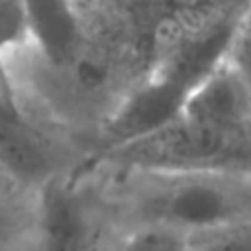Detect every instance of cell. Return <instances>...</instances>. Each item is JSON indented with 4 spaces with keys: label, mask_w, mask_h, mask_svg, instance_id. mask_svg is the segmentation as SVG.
<instances>
[{
    "label": "cell",
    "mask_w": 251,
    "mask_h": 251,
    "mask_svg": "<svg viewBox=\"0 0 251 251\" xmlns=\"http://www.w3.org/2000/svg\"><path fill=\"white\" fill-rule=\"evenodd\" d=\"M0 251H22V247H14V245H4V243H0Z\"/></svg>",
    "instance_id": "obj_14"
},
{
    "label": "cell",
    "mask_w": 251,
    "mask_h": 251,
    "mask_svg": "<svg viewBox=\"0 0 251 251\" xmlns=\"http://www.w3.org/2000/svg\"><path fill=\"white\" fill-rule=\"evenodd\" d=\"M180 116L216 131L251 139V86L224 57L186 94Z\"/></svg>",
    "instance_id": "obj_6"
},
{
    "label": "cell",
    "mask_w": 251,
    "mask_h": 251,
    "mask_svg": "<svg viewBox=\"0 0 251 251\" xmlns=\"http://www.w3.org/2000/svg\"><path fill=\"white\" fill-rule=\"evenodd\" d=\"M29 25V55L41 65L69 61L88 35L86 6L78 0H24Z\"/></svg>",
    "instance_id": "obj_7"
},
{
    "label": "cell",
    "mask_w": 251,
    "mask_h": 251,
    "mask_svg": "<svg viewBox=\"0 0 251 251\" xmlns=\"http://www.w3.org/2000/svg\"><path fill=\"white\" fill-rule=\"evenodd\" d=\"M29 47V25L24 0H0V53L10 57Z\"/></svg>",
    "instance_id": "obj_11"
},
{
    "label": "cell",
    "mask_w": 251,
    "mask_h": 251,
    "mask_svg": "<svg viewBox=\"0 0 251 251\" xmlns=\"http://www.w3.org/2000/svg\"><path fill=\"white\" fill-rule=\"evenodd\" d=\"M186 94L178 84L149 71L98 126L90 139V157L126 145L169 124L180 116Z\"/></svg>",
    "instance_id": "obj_5"
},
{
    "label": "cell",
    "mask_w": 251,
    "mask_h": 251,
    "mask_svg": "<svg viewBox=\"0 0 251 251\" xmlns=\"http://www.w3.org/2000/svg\"><path fill=\"white\" fill-rule=\"evenodd\" d=\"M116 251H188V233L163 226L124 229Z\"/></svg>",
    "instance_id": "obj_10"
},
{
    "label": "cell",
    "mask_w": 251,
    "mask_h": 251,
    "mask_svg": "<svg viewBox=\"0 0 251 251\" xmlns=\"http://www.w3.org/2000/svg\"><path fill=\"white\" fill-rule=\"evenodd\" d=\"M90 157L86 141L27 106L24 114L0 112V167L33 190L82 167Z\"/></svg>",
    "instance_id": "obj_4"
},
{
    "label": "cell",
    "mask_w": 251,
    "mask_h": 251,
    "mask_svg": "<svg viewBox=\"0 0 251 251\" xmlns=\"http://www.w3.org/2000/svg\"><path fill=\"white\" fill-rule=\"evenodd\" d=\"M27 110V104L24 100L22 86L18 82L16 71L10 67L8 57L0 53V112L18 116Z\"/></svg>",
    "instance_id": "obj_13"
},
{
    "label": "cell",
    "mask_w": 251,
    "mask_h": 251,
    "mask_svg": "<svg viewBox=\"0 0 251 251\" xmlns=\"http://www.w3.org/2000/svg\"><path fill=\"white\" fill-rule=\"evenodd\" d=\"M39 192L0 167V243L24 247L37 218Z\"/></svg>",
    "instance_id": "obj_8"
},
{
    "label": "cell",
    "mask_w": 251,
    "mask_h": 251,
    "mask_svg": "<svg viewBox=\"0 0 251 251\" xmlns=\"http://www.w3.org/2000/svg\"><path fill=\"white\" fill-rule=\"evenodd\" d=\"M124 235L90 161L39 190L37 218L22 251H116Z\"/></svg>",
    "instance_id": "obj_2"
},
{
    "label": "cell",
    "mask_w": 251,
    "mask_h": 251,
    "mask_svg": "<svg viewBox=\"0 0 251 251\" xmlns=\"http://www.w3.org/2000/svg\"><path fill=\"white\" fill-rule=\"evenodd\" d=\"M90 163L124 229L163 226L190 233L251 220V175L147 171Z\"/></svg>",
    "instance_id": "obj_1"
},
{
    "label": "cell",
    "mask_w": 251,
    "mask_h": 251,
    "mask_svg": "<svg viewBox=\"0 0 251 251\" xmlns=\"http://www.w3.org/2000/svg\"><path fill=\"white\" fill-rule=\"evenodd\" d=\"M226 61L251 86V0H245L237 14L226 51Z\"/></svg>",
    "instance_id": "obj_12"
},
{
    "label": "cell",
    "mask_w": 251,
    "mask_h": 251,
    "mask_svg": "<svg viewBox=\"0 0 251 251\" xmlns=\"http://www.w3.org/2000/svg\"><path fill=\"white\" fill-rule=\"evenodd\" d=\"M188 251H251V220H237L190 231Z\"/></svg>",
    "instance_id": "obj_9"
},
{
    "label": "cell",
    "mask_w": 251,
    "mask_h": 251,
    "mask_svg": "<svg viewBox=\"0 0 251 251\" xmlns=\"http://www.w3.org/2000/svg\"><path fill=\"white\" fill-rule=\"evenodd\" d=\"M90 161L147 171L251 175V139L176 116L159 129L90 157Z\"/></svg>",
    "instance_id": "obj_3"
}]
</instances>
